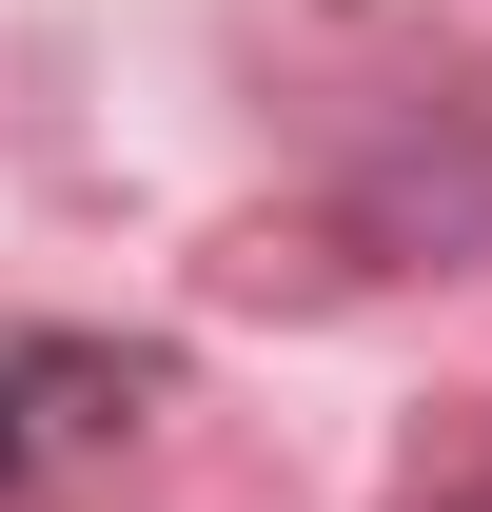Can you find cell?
<instances>
[{"instance_id":"6da1fadb","label":"cell","mask_w":492,"mask_h":512,"mask_svg":"<svg viewBox=\"0 0 492 512\" xmlns=\"http://www.w3.org/2000/svg\"><path fill=\"white\" fill-rule=\"evenodd\" d=\"M0 453H20V414H0Z\"/></svg>"}]
</instances>
